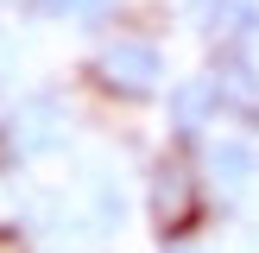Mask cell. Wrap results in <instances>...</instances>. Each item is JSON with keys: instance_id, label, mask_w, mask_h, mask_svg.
I'll use <instances>...</instances> for the list:
<instances>
[{"instance_id": "6da1fadb", "label": "cell", "mask_w": 259, "mask_h": 253, "mask_svg": "<svg viewBox=\"0 0 259 253\" xmlns=\"http://www.w3.org/2000/svg\"><path fill=\"white\" fill-rule=\"evenodd\" d=\"M95 82L108 95H120V101H146L164 82V51L152 38H139V32H114L95 51Z\"/></svg>"}, {"instance_id": "7a4b0ae2", "label": "cell", "mask_w": 259, "mask_h": 253, "mask_svg": "<svg viewBox=\"0 0 259 253\" xmlns=\"http://www.w3.org/2000/svg\"><path fill=\"white\" fill-rule=\"evenodd\" d=\"M190 215H196V171H190L184 158H164L158 171H152V222L171 240V234H184Z\"/></svg>"}, {"instance_id": "277c9868", "label": "cell", "mask_w": 259, "mask_h": 253, "mask_svg": "<svg viewBox=\"0 0 259 253\" xmlns=\"http://www.w3.org/2000/svg\"><path fill=\"white\" fill-rule=\"evenodd\" d=\"M222 114V95H215V82H184L171 95V126L177 133H202V126Z\"/></svg>"}, {"instance_id": "ba28073f", "label": "cell", "mask_w": 259, "mask_h": 253, "mask_svg": "<svg viewBox=\"0 0 259 253\" xmlns=\"http://www.w3.org/2000/svg\"><path fill=\"white\" fill-rule=\"evenodd\" d=\"M0 253H32V247H25L19 234H0Z\"/></svg>"}, {"instance_id": "52a82bcc", "label": "cell", "mask_w": 259, "mask_h": 253, "mask_svg": "<svg viewBox=\"0 0 259 253\" xmlns=\"http://www.w3.org/2000/svg\"><path fill=\"white\" fill-rule=\"evenodd\" d=\"M164 253H202V247H196V240H177V234H171V240H164Z\"/></svg>"}, {"instance_id": "8992f818", "label": "cell", "mask_w": 259, "mask_h": 253, "mask_svg": "<svg viewBox=\"0 0 259 253\" xmlns=\"http://www.w3.org/2000/svg\"><path fill=\"white\" fill-rule=\"evenodd\" d=\"M25 13H38V19H101L108 0H25Z\"/></svg>"}, {"instance_id": "3957f363", "label": "cell", "mask_w": 259, "mask_h": 253, "mask_svg": "<svg viewBox=\"0 0 259 253\" xmlns=\"http://www.w3.org/2000/svg\"><path fill=\"white\" fill-rule=\"evenodd\" d=\"M63 133H70V114L57 95H25L13 108V146L19 152H57Z\"/></svg>"}, {"instance_id": "5b68a950", "label": "cell", "mask_w": 259, "mask_h": 253, "mask_svg": "<svg viewBox=\"0 0 259 253\" xmlns=\"http://www.w3.org/2000/svg\"><path fill=\"white\" fill-rule=\"evenodd\" d=\"M259 171V152L247 146V139H222V146H209V177L222 190H247Z\"/></svg>"}]
</instances>
